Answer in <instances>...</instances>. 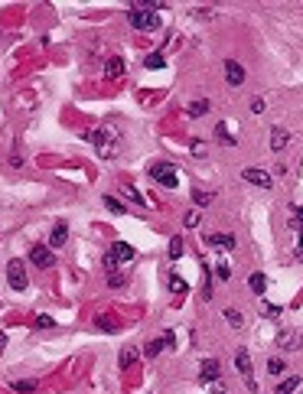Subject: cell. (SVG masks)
Wrapping results in <instances>:
<instances>
[{"label":"cell","mask_w":303,"mask_h":394,"mask_svg":"<svg viewBox=\"0 0 303 394\" xmlns=\"http://www.w3.org/2000/svg\"><path fill=\"white\" fill-rule=\"evenodd\" d=\"M150 179H157V183L166 186V189H176V183H180V173H176L170 163H154V166H150Z\"/></svg>","instance_id":"1"},{"label":"cell","mask_w":303,"mask_h":394,"mask_svg":"<svg viewBox=\"0 0 303 394\" xmlns=\"http://www.w3.org/2000/svg\"><path fill=\"white\" fill-rule=\"evenodd\" d=\"M131 26H134V30L150 33V30H157V26H160V16L154 10H131Z\"/></svg>","instance_id":"2"},{"label":"cell","mask_w":303,"mask_h":394,"mask_svg":"<svg viewBox=\"0 0 303 394\" xmlns=\"http://www.w3.org/2000/svg\"><path fill=\"white\" fill-rule=\"evenodd\" d=\"M7 280H10L13 290H26V287H30V277H26L23 261H10V264H7Z\"/></svg>","instance_id":"3"},{"label":"cell","mask_w":303,"mask_h":394,"mask_svg":"<svg viewBox=\"0 0 303 394\" xmlns=\"http://www.w3.org/2000/svg\"><path fill=\"white\" fill-rule=\"evenodd\" d=\"M235 368L242 371V378H245V384L251 391H257V384H254V375H251V355H248V348H238L235 352Z\"/></svg>","instance_id":"4"},{"label":"cell","mask_w":303,"mask_h":394,"mask_svg":"<svg viewBox=\"0 0 303 394\" xmlns=\"http://www.w3.org/2000/svg\"><path fill=\"white\" fill-rule=\"evenodd\" d=\"M242 179L245 183H251V186H261V189H271L274 186V179H271V173H264V169H242Z\"/></svg>","instance_id":"5"},{"label":"cell","mask_w":303,"mask_h":394,"mask_svg":"<svg viewBox=\"0 0 303 394\" xmlns=\"http://www.w3.org/2000/svg\"><path fill=\"white\" fill-rule=\"evenodd\" d=\"M30 261L36 264L39 271H46V267H52V264H56V257H52V251H49V248H42V245H36V248L30 251Z\"/></svg>","instance_id":"6"},{"label":"cell","mask_w":303,"mask_h":394,"mask_svg":"<svg viewBox=\"0 0 303 394\" xmlns=\"http://www.w3.org/2000/svg\"><path fill=\"white\" fill-rule=\"evenodd\" d=\"M225 78H228V85H231V88H238V85L245 82V69L238 65L235 59H225Z\"/></svg>","instance_id":"7"},{"label":"cell","mask_w":303,"mask_h":394,"mask_svg":"<svg viewBox=\"0 0 303 394\" xmlns=\"http://www.w3.org/2000/svg\"><path fill=\"white\" fill-rule=\"evenodd\" d=\"M277 345H280V348H287V352H290V348H303V339H300L297 333H293V329H280V336H277Z\"/></svg>","instance_id":"8"},{"label":"cell","mask_w":303,"mask_h":394,"mask_svg":"<svg viewBox=\"0 0 303 394\" xmlns=\"http://www.w3.org/2000/svg\"><path fill=\"white\" fill-rule=\"evenodd\" d=\"M166 345H173V333H163V336H160V339H154V342L147 345V358H157V355L163 352Z\"/></svg>","instance_id":"9"},{"label":"cell","mask_w":303,"mask_h":394,"mask_svg":"<svg viewBox=\"0 0 303 394\" xmlns=\"http://www.w3.org/2000/svg\"><path fill=\"white\" fill-rule=\"evenodd\" d=\"M219 362L215 358H206V362H202V371H199V381H215L219 378Z\"/></svg>","instance_id":"10"},{"label":"cell","mask_w":303,"mask_h":394,"mask_svg":"<svg viewBox=\"0 0 303 394\" xmlns=\"http://www.w3.org/2000/svg\"><path fill=\"white\" fill-rule=\"evenodd\" d=\"M66 238H69V225H66V222H59V225L52 228V235H49V245L52 248H62V245H66Z\"/></svg>","instance_id":"11"},{"label":"cell","mask_w":303,"mask_h":394,"mask_svg":"<svg viewBox=\"0 0 303 394\" xmlns=\"http://www.w3.org/2000/svg\"><path fill=\"white\" fill-rule=\"evenodd\" d=\"M108 254H111L118 264H121V261H131V257H134V248H131V245H124V241H118V245H114V248L108 251Z\"/></svg>","instance_id":"12"},{"label":"cell","mask_w":303,"mask_h":394,"mask_svg":"<svg viewBox=\"0 0 303 394\" xmlns=\"http://www.w3.org/2000/svg\"><path fill=\"white\" fill-rule=\"evenodd\" d=\"M287 140H290V134L284 130V127H271V150H284V147H287Z\"/></svg>","instance_id":"13"},{"label":"cell","mask_w":303,"mask_h":394,"mask_svg":"<svg viewBox=\"0 0 303 394\" xmlns=\"http://www.w3.org/2000/svg\"><path fill=\"white\" fill-rule=\"evenodd\" d=\"M104 75H108V78H118V75H124V59L111 56V59H108V65H104Z\"/></svg>","instance_id":"14"},{"label":"cell","mask_w":303,"mask_h":394,"mask_svg":"<svg viewBox=\"0 0 303 394\" xmlns=\"http://www.w3.org/2000/svg\"><path fill=\"white\" fill-rule=\"evenodd\" d=\"M248 287H251L257 297H264V290H267V277H264V274H251V277H248Z\"/></svg>","instance_id":"15"},{"label":"cell","mask_w":303,"mask_h":394,"mask_svg":"<svg viewBox=\"0 0 303 394\" xmlns=\"http://www.w3.org/2000/svg\"><path fill=\"white\" fill-rule=\"evenodd\" d=\"M209 245H215V248H235V235H209Z\"/></svg>","instance_id":"16"},{"label":"cell","mask_w":303,"mask_h":394,"mask_svg":"<svg viewBox=\"0 0 303 394\" xmlns=\"http://www.w3.org/2000/svg\"><path fill=\"white\" fill-rule=\"evenodd\" d=\"M186 111H189V118H202V114H209V101L206 98H202V101H192Z\"/></svg>","instance_id":"17"},{"label":"cell","mask_w":303,"mask_h":394,"mask_svg":"<svg viewBox=\"0 0 303 394\" xmlns=\"http://www.w3.org/2000/svg\"><path fill=\"white\" fill-rule=\"evenodd\" d=\"M267 371H271L274 378H277V375L287 371V362H284V358H271V362H267Z\"/></svg>","instance_id":"18"},{"label":"cell","mask_w":303,"mask_h":394,"mask_svg":"<svg viewBox=\"0 0 303 394\" xmlns=\"http://www.w3.org/2000/svg\"><path fill=\"white\" fill-rule=\"evenodd\" d=\"M225 319H228V326H231V329H242V322H245L238 310H225Z\"/></svg>","instance_id":"19"},{"label":"cell","mask_w":303,"mask_h":394,"mask_svg":"<svg viewBox=\"0 0 303 394\" xmlns=\"http://www.w3.org/2000/svg\"><path fill=\"white\" fill-rule=\"evenodd\" d=\"M36 388H39L36 381H13V391H20V394H33Z\"/></svg>","instance_id":"20"},{"label":"cell","mask_w":303,"mask_h":394,"mask_svg":"<svg viewBox=\"0 0 303 394\" xmlns=\"http://www.w3.org/2000/svg\"><path fill=\"white\" fill-rule=\"evenodd\" d=\"M98 329H104V333H114V329H118V322H114V316H98Z\"/></svg>","instance_id":"21"},{"label":"cell","mask_w":303,"mask_h":394,"mask_svg":"<svg viewBox=\"0 0 303 394\" xmlns=\"http://www.w3.org/2000/svg\"><path fill=\"white\" fill-rule=\"evenodd\" d=\"M297 384H300V378H287V381H280L277 394H293V391H297Z\"/></svg>","instance_id":"22"},{"label":"cell","mask_w":303,"mask_h":394,"mask_svg":"<svg viewBox=\"0 0 303 394\" xmlns=\"http://www.w3.org/2000/svg\"><path fill=\"white\" fill-rule=\"evenodd\" d=\"M121 192H124V195H127V199H131V202H137V205H147V199H144V195H140L137 189H131V186H124V189H121Z\"/></svg>","instance_id":"23"},{"label":"cell","mask_w":303,"mask_h":394,"mask_svg":"<svg viewBox=\"0 0 303 394\" xmlns=\"http://www.w3.org/2000/svg\"><path fill=\"white\" fill-rule=\"evenodd\" d=\"M134 358H137V352H134V348H124V352H121V368H131Z\"/></svg>","instance_id":"24"},{"label":"cell","mask_w":303,"mask_h":394,"mask_svg":"<svg viewBox=\"0 0 303 394\" xmlns=\"http://www.w3.org/2000/svg\"><path fill=\"white\" fill-rule=\"evenodd\" d=\"M215 137H219L222 143H228V147H231V143H235V137H231V134L225 130V124H219V127H215Z\"/></svg>","instance_id":"25"},{"label":"cell","mask_w":303,"mask_h":394,"mask_svg":"<svg viewBox=\"0 0 303 394\" xmlns=\"http://www.w3.org/2000/svg\"><path fill=\"white\" fill-rule=\"evenodd\" d=\"M261 310H264V316H267V319H277V316H280V313H284L280 307H274V303H264V307H261Z\"/></svg>","instance_id":"26"},{"label":"cell","mask_w":303,"mask_h":394,"mask_svg":"<svg viewBox=\"0 0 303 394\" xmlns=\"http://www.w3.org/2000/svg\"><path fill=\"white\" fill-rule=\"evenodd\" d=\"M144 65H147V69H163L166 62H163V56H147V59H144Z\"/></svg>","instance_id":"27"},{"label":"cell","mask_w":303,"mask_h":394,"mask_svg":"<svg viewBox=\"0 0 303 394\" xmlns=\"http://www.w3.org/2000/svg\"><path fill=\"white\" fill-rule=\"evenodd\" d=\"M180 254H183V238H173V241H170V257L176 261Z\"/></svg>","instance_id":"28"},{"label":"cell","mask_w":303,"mask_h":394,"mask_svg":"<svg viewBox=\"0 0 303 394\" xmlns=\"http://www.w3.org/2000/svg\"><path fill=\"white\" fill-rule=\"evenodd\" d=\"M215 277H219V280H228V277H231V267H228L225 261L215 264Z\"/></svg>","instance_id":"29"},{"label":"cell","mask_w":303,"mask_h":394,"mask_svg":"<svg viewBox=\"0 0 303 394\" xmlns=\"http://www.w3.org/2000/svg\"><path fill=\"white\" fill-rule=\"evenodd\" d=\"M192 199H196V205H209V202H212V192H199V189H196Z\"/></svg>","instance_id":"30"},{"label":"cell","mask_w":303,"mask_h":394,"mask_svg":"<svg viewBox=\"0 0 303 394\" xmlns=\"http://www.w3.org/2000/svg\"><path fill=\"white\" fill-rule=\"evenodd\" d=\"M104 205H108L111 212H124V205H121L118 199H114V195H104Z\"/></svg>","instance_id":"31"},{"label":"cell","mask_w":303,"mask_h":394,"mask_svg":"<svg viewBox=\"0 0 303 394\" xmlns=\"http://www.w3.org/2000/svg\"><path fill=\"white\" fill-rule=\"evenodd\" d=\"M36 326H39V329H52L56 322H52V316H42V313H39V316H36Z\"/></svg>","instance_id":"32"},{"label":"cell","mask_w":303,"mask_h":394,"mask_svg":"<svg viewBox=\"0 0 303 394\" xmlns=\"http://www.w3.org/2000/svg\"><path fill=\"white\" fill-rule=\"evenodd\" d=\"M186 228H196V225H199V212H186Z\"/></svg>","instance_id":"33"},{"label":"cell","mask_w":303,"mask_h":394,"mask_svg":"<svg viewBox=\"0 0 303 394\" xmlns=\"http://www.w3.org/2000/svg\"><path fill=\"white\" fill-rule=\"evenodd\" d=\"M170 287H173L176 293H183L186 290V280H183V277H170Z\"/></svg>","instance_id":"34"},{"label":"cell","mask_w":303,"mask_h":394,"mask_svg":"<svg viewBox=\"0 0 303 394\" xmlns=\"http://www.w3.org/2000/svg\"><path fill=\"white\" fill-rule=\"evenodd\" d=\"M251 111H254V114L264 111V98H254V101H251Z\"/></svg>","instance_id":"35"},{"label":"cell","mask_w":303,"mask_h":394,"mask_svg":"<svg viewBox=\"0 0 303 394\" xmlns=\"http://www.w3.org/2000/svg\"><path fill=\"white\" fill-rule=\"evenodd\" d=\"M108 283H111V287H121L124 277H118V271H114V274H108Z\"/></svg>","instance_id":"36"},{"label":"cell","mask_w":303,"mask_h":394,"mask_svg":"<svg viewBox=\"0 0 303 394\" xmlns=\"http://www.w3.org/2000/svg\"><path fill=\"white\" fill-rule=\"evenodd\" d=\"M212 394H225V388H222V384H215V388H212Z\"/></svg>","instance_id":"37"},{"label":"cell","mask_w":303,"mask_h":394,"mask_svg":"<svg viewBox=\"0 0 303 394\" xmlns=\"http://www.w3.org/2000/svg\"><path fill=\"white\" fill-rule=\"evenodd\" d=\"M4 342H7V336H4V333H0V348H4Z\"/></svg>","instance_id":"38"}]
</instances>
